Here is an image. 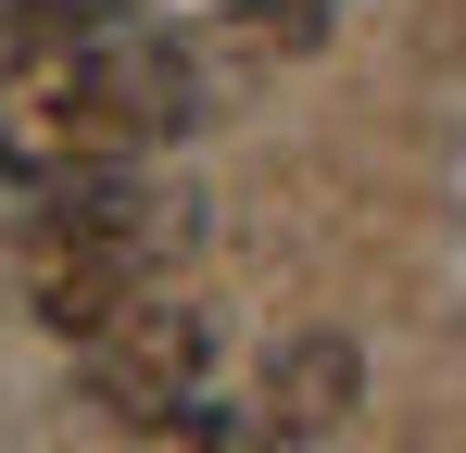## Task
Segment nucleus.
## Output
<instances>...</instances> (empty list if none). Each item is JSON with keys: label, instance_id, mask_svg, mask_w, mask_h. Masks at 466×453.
<instances>
[{"label": "nucleus", "instance_id": "nucleus-5", "mask_svg": "<svg viewBox=\"0 0 466 453\" xmlns=\"http://www.w3.org/2000/svg\"><path fill=\"white\" fill-rule=\"evenodd\" d=\"M353 390H366V353H353V340H290V353L265 366V403H252V416H265L278 453H303V441H328V428L353 416Z\"/></svg>", "mask_w": 466, "mask_h": 453}, {"label": "nucleus", "instance_id": "nucleus-1", "mask_svg": "<svg viewBox=\"0 0 466 453\" xmlns=\"http://www.w3.org/2000/svg\"><path fill=\"white\" fill-rule=\"evenodd\" d=\"M189 51H164L152 25H51L0 64V176L13 189H64V176H114V164H152L189 126Z\"/></svg>", "mask_w": 466, "mask_h": 453}, {"label": "nucleus", "instance_id": "nucleus-4", "mask_svg": "<svg viewBox=\"0 0 466 453\" xmlns=\"http://www.w3.org/2000/svg\"><path fill=\"white\" fill-rule=\"evenodd\" d=\"M340 0H152V38L189 64H303Z\"/></svg>", "mask_w": 466, "mask_h": 453}, {"label": "nucleus", "instance_id": "nucleus-3", "mask_svg": "<svg viewBox=\"0 0 466 453\" xmlns=\"http://www.w3.org/2000/svg\"><path fill=\"white\" fill-rule=\"evenodd\" d=\"M88 353V390H101V416L114 428H152V416H177V403H202V378H215V315L177 290H139V302H114L101 327L76 340Z\"/></svg>", "mask_w": 466, "mask_h": 453}, {"label": "nucleus", "instance_id": "nucleus-6", "mask_svg": "<svg viewBox=\"0 0 466 453\" xmlns=\"http://www.w3.org/2000/svg\"><path fill=\"white\" fill-rule=\"evenodd\" d=\"M139 453H278L265 441V416H239V403H177V416H152V428H127Z\"/></svg>", "mask_w": 466, "mask_h": 453}, {"label": "nucleus", "instance_id": "nucleus-2", "mask_svg": "<svg viewBox=\"0 0 466 453\" xmlns=\"http://www.w3.org/2000/svg\"><path fill=\"white\" fill-rule=\"evenodd\" d=\"M177 252H189V189H164L152 164H114V176H64V189H38L13 265H25V315H38V327L88 340L114 302L164 290Z\"/></svg>", "mask_w": 466, "mask_h": 453}, {"label": "nucleus", "instance_id": "nucleus-7", "mask_svg": "<svg viewBox=\"0 0 466 453\" xmlns=\"http://www.w3.org/2000/svg\"><path fill=\"white\" fill-rule=\"evenodd\" d=\"M38 13H51V25H64V13H101V0H38Z\"/></svg>", "mask_w": 466, "mask_h": 453}]
</instances>
